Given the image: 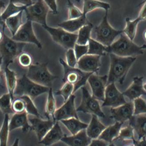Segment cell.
I'll list each match as a JSON object with an SVG mask.
<instances>
[{
  "instance_id": "obj_1",
  "label": "cell",
  "mask_w": 146,
  "mask_h": 146,
  "mask_svg": "<svg viewBox=\"0 0 146 146\" xmlns=\"http://www.w3.org/2000/svg\"><path fill=\"white\" fill-rule=\"evenodd\" d=\"M110 67L108 76V84L118 82L122 85L127 74L137 57H122L110 54Z\"/></svg>"
},
{
  "instance_id": "obj_2",
  "label": "cell",
  "mask_w": 146,
  "mask_h": 146,
  "mask_svg": "<svg viewBox=\"0 0 146 146\" xmlns=\"http://www.w3.org/2000/svg\"><path fill=\"white\" fill-rule=\"evenodd\" d=\"M108 54L122 57H136L144 54L141 46L135 43L123 33L110 46H108Z\"/></svg>"
},
{
  "instance_id": "obj_3",
  "label": "cell",
  "mask_w": 146,
  "mask_h": 146,
  "mask_svg": "<svg viewBox=\"0 0 146 146\" xmlns=\"http://www.w3.org/2000/svg\"><path fill=\"white\" fill-rule=\"evenodd\" d=\"M26 44L16 42L3 34V38L0 42V54L4 67L8 66L18 57L22 53Z\"/></svg>"
},
{
  "instance_id": "obj_4",
  "label": "cell",
  "mask_w": 146,
  "mask_h": 146,
  "mask_svg": "<svg viewBox=\"0 0 146 146\" xmlns=\"http://www.w3.org/2000/svg\"><path fill=\"white\" fill-rule=\"evenodd\" d=\"M50 88L34 82L25 74L17 80L14 96L19 97L27 95L34 99L43 94L48 93Z\"/></svg>"
},
{
  "instance_id": "obj_5",
  "label": "cell",
  "mask_w": 146,
  "mask_h": 146,
  "mask_svg": "<svg viewBox=\"0 0 146 146\" xmlns=\"http://www.w3.org/2000/svg\"><path fill=\"white\" fill-rule=\"evenodd\" d=\"M108 15V11H106L101 22L94 30V39L106 46H110L118 36L123 33V30H116L110 25Z\"/></svg>"
},
{
  "instance_id": "obj_6",
  "label": "cell",
  "mask_w": 146,
  "mask_h": 146,
  "mask_svg": "<svg viewBox=\"0 0 146 146\" xmlns=\"http://www.w3.org/2000/svg\"><path fill=\"white\" fill-rule=\"evenodd\" d=\"M26 74L34 82L48 88H52L53 82L58 78L50 72L46 63L32 64L28 68Z\"/></svg>"
},
{
  "instance_id": "obj_7",
  "label": "cell",
  "mask_w": 146,
  "mask_h": 146,
  "mask_svg": "<svg viewBox=\"0 0 146 146\" xmlns=\"http://www.w3.org/2000/svg\"><path fill=\"white\" fill-rule=\"evenodd\" d=\"M60 62L63 67L64 70L62 81L64 83L68 82L74 85V93L85 86L88 77L92 74H93L83 72L77 67H71L62 58H60Z\"/></svg>"
},
{
  "instance_id": "obj_8",
  "label": "cell",
  "mask_w": 146,
  "mask_h": 146,
  "mask_svg": "<svg viewBox=\"0 0 146 146\" xmlns=\"http://www.w3.org/2000/svg\"><path fill=\"white\" fill-rule=\"evenodd\" d=\"M43 27L48 33L54 42L66 49L74 48L76 42L77 33H72L60 27H54L48 25Z\"/></svg>"
},
{
  "instance_id": "obj_9",
  "label": "cell",
  "mask_w": 146,
  "mask_h": 146,
  "mask_svg": "<svg viewBox=\"0 0 146 146\" xmlns=\"http://www.w3.org/2000/svg\"><path fill=\"white\" fill-rule=\"evenodd\" d=\"M81 89L82 92V100L80 106L76 109L77 112L92 114L98 117L104 118L105 115L101 109L99 100L89 93L85 86Z\"/></svg>"
},
{
  "instance_id": "obj_10",
  "label": "cell",
  "mask_w": 146,
  "mask_h": 146,
  "mask_svg": "<svg viewBox=\"0 0 146 146\" xmlns=\"http://www.w3.org/2000/svg\"><path fill=\"white\" fill-rule=\"evenodd\" d=\"M50 10L43 0H37L25 9L27 20L40 24L42 27L48 25L47 17Z\"/></svg>"
},
{
  "instance_id": "obj_11",
  "label": "cell",
  "mask_w": 146,
  "mask_h": 146,
  "mask_svg": "<svg viewBox=\"0 0 146 146\" xmlns=\"http://www.w3.org/2000/svg\"><path fill=\"white\" fill-rule=\"evenodd\" d=\"M12 38L20 42L33 44L39 49L42 47V44L34 33L32 22L30 21L27 20L26 23L22 25Z\"/></svg>"
},
{
  "instance_id": "obj_12",
  "label": "cell",
  "mask_w": 146,
  "mask_h": 146,
  "mask_svg": "<svg viewBox=\"0 0 146 146\" xmlns=\"http://www.w3.org/2000/svg\"><path fill=\"white\" fill-rule=\"evenodd\" d=\"M125 96L117 87L115 83H109L106 86L104 98L101 107L115 108L127 103Z\"/></svg>"
},
{
  "instance_id": "obj_13",
  "label": "cell",
  "mask_w": 146,
  "mask_h": 146,
  "mask_svg": "<svg viewBox=\"0 0 146 146\" xmlns=\"http://www.w3.org/2000/svg\"><path fill=\"white\" fill-rule=\"evenodd\" d=\"M91 87L92 95L98 100L104 101L105 92L108 85V76H99L93 73L88 79Z\"/></svg>"
},
{
  "instance_id": "obj_14",
  "label": "cell",
  "mask_w": 146,
  "mask_h": 146,
  "mask_svg": "<svg viewBox=\"0 0 146 146\" xmlns=\"http://www.w3.org/2000/svg\"><path fill=\"white\" fill-rule=\"evenodd\" d=\"M76 97L74 94L60 108L56 109L53 116V120L55 121H60L69 118H78L76 109L75 105Z\"/></svg>"
},
{
  "instance_id": "obj_15",
  "label": "cell",
  "mask_w": 146,
  "mask_h": 146,
  "mask_svg": "<svg viewBox=\"0 0 146 146\" xmlns=\"http://www.w3.org/2000/svg\"><path fill=\"white\" fill-rule=\"evenodd\" d=\"M110 114L111 118L115 122L124 123L134 115L133 102L129 101L117 107L111 108Z\"/></svg>"
},
{
  "instance_id": "obj_16",
  "label": "cell",
  "mask_w": 146,
  "mask_h": 146,
  "mask_svg": "<svg viewBox=\"0 0 146 146\" xmlns=\"http://www.w3.org/2000/svg\"><path fill=\"white\" fill-rule=\"evenodd\" d=\"M101 57L87 54L78 60L76 67L86 72H97L100 67Z\"/></svg>"
},
{
  "instance_id": "obj_17",
  "label": "cell",
  "mask_w": 146,
  "mask_h": 146,
  "mask_svg": "<svg viewBox=\"0 0 146 146\" xmlns=\"http://www.w3.org/2000/svg\"><path fill=\"white\" fill-rule=\"evenodd\" d=\"M28 120L31 126L32 130L35 132L38 141L44 138L56 122L50 119L48 120H43L40 117H36L28 118Z\"/></svg>"
},
{
  "instance_id": "obj_18",
  "label": "cell",
  "mask_w": 146,
  "mask_h": 146,
  "mask_svg": "<svg viewBox=\"0 0 146 146\" xmlns=\"http://www.w3.org/2000/svg\"><path fill=\"white\" fill-rule=\"evenodd\" d=\"M144 77L142 76H135L133 82L128 88L122 93L124 96L127 98L130 101H133L135 99L146 96V91L144 89Z\"/></svg>"
},
{
  "instance_id": "obj_19",
  "label": "cell",
  "mask_w": 146,
  "mask_h": 146,
  "mask_svg": "<svg viewBox=\"0 0 146 146\" xmlns=\"http://www.w3.org/2000/svg\"><path fill=\"white\" fill-rule=\"evenodd\" d=\"M27 115L26 111L14 113L9 121V131L11 132L19 128H21L24 133L32 130Z\"/></svg>"
},
{
  "instance_id": "obj_20",
  "label": "cell",
  "mask_w": 146,
  "mask_h": 146,
  "mask_svg": "<svg viewBox=\"0 0 146 146\" xmlns=\"http://www.w3.org/2000/svg\"><path fill=\"white\" fill-rule=\"evenodd\" d=\"M64 135L58 121H56L52 128L38 143L45 146L52 145L61 140Z\"/></svg>"
},
{
  "instance_id": "obj_21",
  "label": "cell",
  "mask_w": 146,
  "mask_h": 146,
  "mask_svg": "<svg viewBox=\"0 0 146 146\" xmlns=\"http://www.w3.org/2000/svg\"><path fill=\"white\" fill-rule=\"evenodd\" d=\"M92 140L87 135L86 129L72 136H64L61 141L68 146H88Z\"/></svg>"
},
{
  "instance_id": "obj_22",
  "label": "cell",
  "mask_w": 146,
  "mask_h": 146,
  "mask_svg": "<svg viewBox=\"0 0 146 146\" xmlns=\"http://www.w3.org/2000/svg\"><path fill=\"white\" fill-rule=\"evenodd\" d=\"M129 124L131 125L138 136V139L143 138L146 139V114L133 115L129 121Z\"/></svg>"
},
{
  "instance_id": "obj_23",
  "label": "cell",
  "mask_w": 146,
  "mask_h": 146,
  "mask_svg": "<svg viewBox=\"0 0 146 146\" xmlns=\"http://www.w3.org/2000/svg\"><path fill=\"white\" fill-rule=\"evenodd\" d=\"M106 127L99 121L97 116L92 115L90 123L86 129V132L91 139H98Z\"/></svg>"
},
{
  "instance_id": "obj_24",
  "label": "cell",
  "mask_w": 146,
  "mask_h": 146,
  "mask_svg": "<svg viewBox=\"0 0 146 146\" xmlns=\"http://www.w3.org/2000/svg\"><path fill=\"white\" fill-rule=\"evenodd\" d=\"M88 22L87 19L86 15H83L80 18L73 19H68L62 21L58 24V26L69 32L76 33V32H78L82 27Z\"/></svg>"
},
{
  "instance_id": "obj_25",
  "label": "cell",
  "mask_w": 146,
  "mask_h": 146,
  "mask_svg": "<svg viewBox=\"0 0 146 146\" xmlns=\"http://www.w3.org/2000/svg\"><path fill=\"white\" fill-rule=\"evenodd\" d=\"M123 124L122 123L115 122L113 125L106 127L98 139L109 144L112 143L118 137Z\"/></svg>"
},
{
  "instance_id": "obj_26",
  "label": "cell",
  "mask_w": 146,
  "mask_h": 146,
  "mask_svg": "<svg viewBox=\"0 0 146 146\" xmlns=\"http://www.w3.org/2000/svg\"><path fill=\"white\" fill-rule=\"evenodd\" d=\"M110 3L100 0H83L82 13L83 15H86L90 12L97 9H103L108 11L110 9Z\"/></svg>"
},
{
  "instance_id": "obj_27",
  "label": "cell",
  "mask_w": 146,
  "mask_h": 146,
  "mask_svg": "<svg viewBox=\"0 0 146 146\" xmlns=\"http://www.w3.org/2000/svg\"><path fill=\"white\" fill-rule=\"evenodd\" d=\"M62 124L68 129L72 135L76 134L82 130L86 129L88 124L79 120V118H69L60 121Z\"/></svg>"
},
{
  "instance_id": "obj_28",
  "label": "cell",
  "mask_w": 146,
  "mask_h": 146,
  "mask_svg": "<svg viewBox=\"0 0 146 146\" xmlns=\"http://www.w3.org/2000/svg\"><path fill=\"white\" fill-rule=\"evenodd\" d=\"M4 68L6 87L13 101L14 100V92L17 85L18 79L16 77L15 73L9 69L8 66L5 67Z\"/></svg>"
},
{
  "instance_id": "obj_29",
  "label": "cell",
  "mask_w": 146,
  "mask_h": 146,
  "mask_svg": "<svg viewBox=\"0 0 146 146\" xmlns=\"http://www.w3.org/2000/svg\"><path fill=\"white\" fill-rule=\"evenodd\" d=\"M88 54L104 56L108 54V46H105L94 38H91L88 42Z\"/></svg>"
},
{
  "instance_id": "obj_30",
  "label": "cell",
  "mask_w": 146,
  "mask_h": 146,
  "mask_svg": "<svg viewBox=\"0 0 146 146\" xmlns=\"http://www.w3.org/2000/svg\"><path fill=\"white\" fill-rule=\"evenodd\" d=\"M93 29L92 23L88 22L78 31L76 43L80 45H87L91 38V34Z\"/></svg>"
},
{
  "instance_id": "obj_31",
  "label": "cell",
  "mask_w": 146,
  "mask_h": 146,
  "mask_svg": "<svg viewBox=\"0 0 146 146\" xmlns=\"http://www.w3.org/2000/svg\"><path fill=\"white\" fill-rule=\"evenodd\" d=\"M126 26L123 29V33L132 41H133L136 33L139 23L141 21L139 18L134 20H132L130 18L127 17L126 19Z\"/></svg>"
},
{
  "instance_id": "obj_32",
  "label": "cell",
  "mask_w": 146,
  "mask_h": 146,
  "mask_svg": "<svg viewBox=\"0 0 146 146\" xmlns=\"http://www.w3.org/2000/svg\"><path fill=\"white\" fill-rule=\"evenodd\" d=\"M23 11L17 14L10 16L5 20L6 25L13 36L22 25V15Z\"/></svg>"
},
{
  "instance_id": "obj_33",
  "label": "cell",
  "mask_w": 146,
  "mask_h": 146,
  "mask_svg": "<svg viewBox=\"0 0 146 146\" xmlns=\"http://www.w3.org/2000/svg\"><path fill=\"white\" fill-rule=\"evenodd\" d=\"M9 116L5 114L4 120L0 129V146H7L9 134Z\"/></svg>"
},
{
  "instance_id": "obj_34",
  "label": "cell",
  "mask_w": 146,
  "mask_h": 146,
  "mask_svg": "<svg viewBox=\"0 0 146 146\" xmlns=\"http://www.w3.org/2000/svg\"><path fill=\"white\" fill-rule=\"evenodd\" d=\"M48 93V97L45 105V115L48 117L50 115H52L53 117L56 110V101L52 88H50Z\"/></svg>"
},
{
  "instance_id": "obj_35",
  "label": "cell",
  "mask_w": 146,
  "mask_h": 146,
  "mask_svg": "<svg viewBox=\"0 0 146 146\" xmlns=\"http://www.w3.org/2000/svg\"><path fill=\"white\" fill-rule=\"evenodd\" d=\"M12 98L9 93L0 97V110L4 115L14 114L12 109Z\"/></svg>"
},
{
  "instance_id": "obj_36",
  "label": "cell",
  "mask_w": 146,
  "mask_h": 146,
  "mask_svg": "<svg viewBox=\"0 0 146 146\" xmlns=\"http://www.w3.org/2000/svg\"><path fill=\"white\" fill-rule=\"evenodd\" d=\"M18 98H20L24 101L25 106V111L27 114L36 117H40V114L38 110L34 104L31 98L27 95H23Z\"/></svg>"
},
{
  "instance_id": "obj_37",
  "label": "cell",
  "mask_w": 146,
  "mask_h": 146,
  "mask_svg": "<svg viewBox=\"0 0 146 146\" xmlns=\"http://www.w3.org/2000/svg\"><path fill=\"white\" fill-rule=\"evenodd\" d=\"M27 7L25 6H17L10 2L6 10L1 16L0 19L2 20L5 21L10 16L15 15V14L18 13L23 10H25Z\"/></svg>"
},
{
  "instance_id": "obj_38",
  "label": "cell",
  "mask_w": 146,
  "mask_h": 146,
  "mask_svg": "<svg viewBox=\"0 0 146 146\" xmlns=\"http://www.w3.org/2000/svg\"><path fill=\"white\" fill-rule=\"evenodd\" d=\"M74 85L68 82H65L61 88L56 92V94L61 95L63 98L64 102H65L74 94Z\"/></svg>"
},
{
  "instance_id": "obj_39",
  "label": "cell",
  "mask_w": 146,
  "mask_h": 146,
  "mask_svg": "<svg viewBox=\"0 0 146 146\" xmlns=\"http://www.w3.org/2000/svg\"><path fill=\"white\" fill-rule=\"evenodd\" d=\"M134 139L133 128L131 125L129 124L125 127L121 129L119 135L115 139H118L123 141H129L133 140Z\"/></svg>"
},
{
  "instance_id": "obj_40",
  "label": "cell",
  "mask_w": 146,
  "mask_h": 146,
  "mask_svg": "<svg viewBox=\"0 0 146 146\" xmlns=\"http://www.w3.org/2000/svg\"><path fill=\"white\" fill-rule=\"evenodd\" d=\"M134 115L146 114V101L141 97L137 98L133 101Z\"/></svg>"
},
{
  "instance_id": "obj_41",
  "label": "cell",
  "mask_w": 146,
  "mask_h": 146,
  "mask_svg": "<svg viewBox=\"0 0 146 146\" xmlns=\"http://www.w3.org/2000/svg\"><path fill=\"white\" fill-rule=\"evenodd\" d=\"M68 6V19L80 18L83 15L82 11L76 6L70 0H67Z\"/></svg>"
},
{
  "instance_id": "obj_42",
  "label": "cell",
  "mask_w": 146,
  "mask_h": 146,
  "mask_svg": "<svg viewBox=\"0 0 146 146\" xmlns=\"http://www.w3.org/2000/svg\"><path fill=\"white\" fill-rule=\"evenodd\" d=\"M18 58L20 66L24 68H29L33 64L32 57L28 53H22Z\"/></svg>"
},
{
  "instance_id": "obj_43",
  "label": "cell",
  "mask_w": 146,
  "mask_h": 146,
  "mask_svg": "<svg viewBox=\"0 0 146 146\" xmlns=\"http://www.w3.org/2000/svg\"><path fill=\"white\" fill-rule=\"evenodd\" d=\"M66 62L71 67H76L77 60L74 48L69 49L67 50L66 53Z\"/></svg>"
},
{
  "instance_id": "obj_44",
  "label": "cell",
  "mask_w": 146,
  "mask_h": 146,
  "mask_svg": "<svg viewBox=\"0 0 146 146\" xmlns=\"http://www.w3.org/2000/svg\"><path fill=\"white\" fill-rule=\"evenodd\" d=\"M74 51L77 60L88 53V45H80L76 44L74 48Z\"/></svg>"
},
{
  "instance_id": "obj_45",
  "label": "cell",
  "mask_w": 146,
  "mask_h": 146,
  "mask_svg": "<svg viewBox=\"0 0 146 146\" xmlns=\"http://www.w3.org/2000/svg\"><path fill=\"white\" fill-rule=\"evenodd\" d=\"M12 109L14 113H21L26 111L24 101L20 98H18L12 102Z\"/></svg>"
},
{
  "instance_id": "obj_46",
  "label": "cell",
  "mask_w": 146,
  "mask_h": 146,
  "mask_svg": "<svg viewBox=\"0 0 146 146\" xmlns=\"http://www.w3.org/2000/svg\"><path fill=\"white\" fill-rule=\"evenodd\" d=\"M43 1L54 14L56 15L58 14V7H57L56 0H43Z\"/></svg>"
},
{
  "instance_id": "obj_47",
  "label": "cell",
  "mask_w": 146,
  "mask_h": 146,
  "mask_svg": "<svg viewBox=\"0 0 146 146\" xmlns=\"http://www.w3.org/2000/svg\"><path fill=\"white\" fill-rule=\"evenodd\" d=\"M109 143L99 139H92L88 146H108Z\"/></svg>"
},
{
  "instance_id": "obj_48",
  "label": "cell",
  "mask_w": 146,
  "mask_h": 146,
  "mask_svg": "<svg viewBox=\"0 0 146 146\" xmlns=\"http://www.w3.org/2000/svg\"><path fill=\"white\" fill-rule=\"evenodd\" d=\"M10 2L14 3H20L23 6L29 7L33 4L32 0H10Z\"/></svg>"
},
{
  "instance_id": "obj_49",
  "label": "cell",
  "mask_w": 146,
  "mask_h": 146,
  "mask_svg": "<svg viewBox=\"0 0 146 146\" xmlns=\"http://www.w3.org/2000/svg\"><path fill=\"white\" fill-rule=\"evenodd\" d=\"M143 4L144 5L141 8L138 16V18L140 19L141 21L146 20V1Z\"/></svg>"
},
{
  "instance_id": "obj_50",
  "label": "cell",
  "mask_w": 146,
  "mask_h": 146,
  "mask_svg": "<svg viewBox=\"0 0 146 146\" xmlns=\"http://www.w3.org/2000/svg\"><path fill=\"white\" fill-rule=\"evenodd\" d=\"M134 146H146V139L145 138L139 140H133Z\"/></svg>"
},
{
  "instance_id": "obj_51",
  "label": "cell",
  "mask_w": 146,
  "mask_h": 146,
  "mask_svg": "<svg viewBox=\"0 0 146 146\" xmlns=\"http://www.w3.org/2000/svg\"><path fill=\"white\" fill-rule=\"evenodd\" d=\"M2 59L1 57H0V88H4V86L2 83V72L1 67L2 64Z\"/></svg>"
},
{
  "instance_id": "obj_52",
  "label": "cell",
  "mask_w": 146,
  "mask_h": 146,
  "mask_svg": "<svg viewBox=\"0 0 146 146\" xmlns=\"http://www.w3.org/2000/svg\"><path fill=\"white\" fill-rule=\"evenodd\" d=\"M19 138H16L12 146H19Z\"/></svg>"
},
{
  "instance_id": "obj_53",
  "label": "cell",
  "mask_w": 146,
  "mask_h": 146,
  "mask_svg": "<svg viewBox=\"0 0 146 146\" xmlns=\"http://www.w3.org/2000/svg\"><path fill=\"white\" fill-rule=\"evenodd\" d=\"M5 7V3L2 1H0V15H1V10L3 8Z\"/></svg>"
},
{
  "instance_id": "obj_54",
  "label": "cell",
  "mask_w": 146,
  "mask_h": 146,
  "mask_svg": "<svg viewBox=\"0 0 146 146\" xmlns=\"http://www.w3.org/2000/svg\"><path fill=\"white\" fill-rule=\"evenodd\" d=\"M3 34H4V33H3L0 31V42H1L2 39L3 38Z\"/></svg>"
},
{
  "instance_id": "obj_55",
  "label": "cell",
  "mask_w": 146,
  "mask_h": 146,
  "mask_svg": "<svg viewBox=\"0 0 146 146\" xmlns=\"http://www.w3.org/2000/svg\"><path fill=\"white\" fill-rule=\"evenodd\" d=\"M141 48L142 49H146V44H144L141 46Z\"/></svg>"
},
{
  "instance_id": "obj_56",
  "label": "cell",
  "mask_w": 146,
  "mask_h": 146,
  "mask_svg": "<svg viewBox=\"0 0 146 146\" xmlns=\"http://www.w3.org/2000/svg\"><path fill=\"white\" fill-rule=\"evenodd\" d=\"M144 38L145 40L146 41V30L145 31L144 33Z\"/></svg>"
},
{
  "instance_id": "obj_57",
  "label": "cell",
  "mask_w": 146,
  "mask_h": 146,
  "mask_svg": "<svg viewBox=\"0 0 146 146\" xmlns=\"http://www.w3.org/2000/svg\"><path fill=\"white\" fill-rule=\"evenodd\" d=\"M116 146L115 145H114V144H113V143H110V145H109V146Z\"/></svg>"
},
{
  "instance_id": "obj_58",
  "label": "cell",
  "mask_w": 146,
  "mask_h": 146,
  "mask_svg": "<svg viewBox=\"0 0 146 146\" xmlns=\"http://www.w3.org/2000/svg\"><path fill=\"white\" fill-rule=\"evenodd\" d=\"M144 89H145V90L146 91V82L145 84H144Z\"/></svg>"
},
{
  "instance_id": "obj_59",
  "label": "cell",
  "mask_w": 146,
  "mask_h": 146,
  "mask_svg": "<svg viewBox=\"0 0 146 146\" xmlns=\"http://www.w3.org/2000/svg\"><path fill=\"white\" fill-rule=\"evenodd\" d=\"M146 1V0H144V1H143L141 3H140V4L139 5H141V4H143V3H144Z\"/></svg>"
},
{
  "instance_id": "obj_60",
  "label": "cell",
  "mask_w": 146,
  "mask_h": 146,
  "mask_svg": "<svg viewBox=\"0 0 146 146\" xmlns=\"http://www.w3.org/2000/svg\"><path fill=\"white\" fill-rule=\"evenodd\" d=\"M126 146H134L133 145V144H130V145H128Z\"/></svg>"
},
{
  "instance_id": "obj_61",
  "label": "cell",
  "mask_w": 146,
  "mask_h": 146,
  "mask_svg": "<svg viewBox=\"0 0 146 146\" xmlns=\"http://www.w3.org/2000/svg\"><path fill=\"white\" fill-rule=\"evenodd\" d=\"M77 2H79L80 1V0H75Z\"/></svg>"
}]
</instances>
